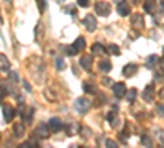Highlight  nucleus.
I'll return each instance as SVG.
<instances>
[{"mask_svg":"<svg viewBox=\"0 0 164 148\" xmlns=\"http://www.w3.org/2000/svg\"><path fill=\"white\" fill-rule=\"evenodd\" d=\"M74 48L75 50H84V48H85V40H84L82 36H79L77 40H75V43H74Z\"/></svg>","mask_w":164,"mask_h":148,"instance_id":"6","label":"nucleus"},{"mask_svg":"<svg viewBox=\"0 0 164 148\" xmlns=\"http://www.w3.org/2000/svg\"><path fill=\"white\" fill-rule=\"evenodd\" d=\"M110 67H112V64H110L109 61H102V63H100V69H102V71H109Z\"/></svg>","mask_w":164,"mask_h":148,"instance_id":"12","label":"nucleus"},{"mask_svg":"<svg viewBox=\"0 0 164 148\" xmlns=\"http://www.w3.org/2000/svg\"><path fill=\"white\" fill-rule=\"evenodd\" d=\"M67 54H75V53H77V50H75V48H74V45L72 46H67Z\"/></svg>","mask_w":164,"mask_h":148,"instance_id":"18","label":"nucleus"},{"mask_svg":"<svg viewBox=\"0 0 164 148\" xmlns=\"http://www.w3.org/2000/svg\"><path fill=\"white\" fill-rule=\"evenodd\" d=\"M156 59H158L156 56H151V58H148V66H153L154 63H156Z\"/></svg>","mask_w":164,"mask_h":148,"instance_id":"19","label":"nucleus"},{"mask_svg":"<svg viewBox=\"0 0 164 148\" xmlns=\"http://www.w3.org/2000/svg\"><path fill=\"white\" fill-rule=\"evenodd\" d=\"M118 13L120 15H130V7L126 3H120L118 5Z\"/></svg>","mask_w":164,"mask_h":148,"instance_id":"8","label":"nucleus"},{"mask_svg":"<svg viewBox=\"0 0 164 148\" xmlns=\"http://www.w3.org/2000/svg\"><path fill=\"white\" fill-rule=\"evenodd\" d=\"M95 12H97L100 17H107L110 13V3L107 2H97L95 3Z\"/></svg>","mask_w":164,"mask_h":148,"instance_id":"1","label":"nucleus"},{"mask_svg":"<svg viewBox=\"0 0 164 148\" xmlns=\"http://www.w3.org/2000/svg\"><path fill=\"white\" fill-rule=\"evenodd\" d=\"M81 66L85 67V69H90V66H92L90 56H82V58H81Z\"/></svg>","mask_w":164,"mask_h":148,"instance_id":"4","label":"nucleus"},{"mask_svg":"<svg viewBox=\"0 0 164 148\" xmlns=\"http://www.w3.org/2000/svg\"><path fill=\"white\" fill-rule=\"evenodd\" d=\"M0 67H2V69H8L10 67L8 58H7L5 54H0Z\"/></svg>","mask_w":164,"mask_h":148,"instance_id":"5","label":"nucleus"},{"mask_svg":"<svg viewBox=\"0 0 164 148\" xmlns=\"http://www.w3.org/2000/svg\"><path fill=\"white\" fill-rule=\"evenodd\" d=\"M36 3H38V9H39V12H45V0H36Z\"/></svg>","mask_w":164,"mask_h":148,"instance_id":"15","label":"nucleus"},{"mask_svg":"<svg viewBox=\"0 0 164 148\" xmlns=\"http://www.w3.org/2000/svg\"><path fill=\"white\" fill-rule=\"evenodd\" d=\"M162 12H164V2H162Z\"/></svg>","mask_w":164,"mask_h":148,"instance_id":"22","label":"nucleus"},{"mask_svg":"<svg viewBox=\"0 0 164 148\" xmlns=\"http://www.w3.org/2000/svg\"><path fill=\"white\" fill-rule=\"evenodd\" d=\"M133 25L143 26V17H141V15H135V17H133Z\"/></svg>","mask_w":164,"mask_h":148,"instance_id":"10","label":"nucleus"},{"mask_svg":"<svg viewBox=\"0 0 164 148\" xmlns=\"http://www.w3.org/2000/svg\"><path fill=\"white\" fill-rule=\"evenodd\" d=\"M109 148H117V145L113 142H109Z\"/></svg>","mask_w":164,"mask_h":148,"instance_id":"21","label":"nucleus"},{"mask_svg":"<svg viewBox=\"0 0 164 148\" xmlns=\"http://www.w3.org/2000/svg\"><path fill=\"white\" fill-rule=\"evenodd\" d=\"M0 99H2V95H0Z\"/></svg>","mask_w":164,"mask_h":148,"instance_id":"24","label":"nucleus"},{"mask_svg":"<svg viewBox=\"0 0 164 148\" xmlns=\"http://www.w3.org/2000/svg\"><path fill=\"white\" fill-rule=\"evenodd\" d=\"M109 51H110V53H113V54H120V50H118V46H117V45H112Z\"/></svg>","mask_w":164,"mask_h":148,"instance_id":"16","label":"nucleus"},{"mask_svg":"<svg viewBox=\"0 0 164 148\" xmlns=\"http://www.w3.org/2000/svg\"><path fill=\"white\" fill-rule=\"evenodd\" d=\"M145 9H146V12H149V13H151V12L154 10V3H153V2H149V0H148V2L145 3Z\"/></svg>","mask_w":164,"mask_h":148,"instance_id":"13","label":"nucleus"},{"mask_svg":"<svg viewBox=\"0 0 164 148\" xmlns=\"http://www.w3.org/2000/svg\"><path fill=\"white\" fill-rule=\"evenodd\" d=\"M136 71H138L136 64H126L125 67H123V74H125V76H133Z\"/></svg>","mask_w":164,"mask_h":148,"instance_id":"3","label":"nucleus"},{"mask_svg":"<svg viewBox=\"0 0 164 148\" xmlns=\"http://www.w3.org/2000/svg\"><path fill=\"white\" fill-rule=\"evenodd\" d=\"M84 25L89 31H94L95 28H97V22H95V17L94 15H85V18H84Z\"/></svg>","mask_w":164,"mask_h":148,"instance_id":"2","label":"nucleus"},{"mask_svg":"<svg viewBox=\"0 0 164 148\" xmlns=\"http://www.w3.org/2000/svg\"><path fill=\"white\" fill-rule=\"evenodd\" d=\"M162 66H164V58H162Z\"/></svg>","mask_w":164,"mask_h":148,"instance_id":"23","label":"nucleus"},{"mask_svg":"<svg viewBox=\"0 0 164 148\" xmlns=\"http://www.w3.org/2000/svg\"><path fill=\"white\" fill-rule=\"evenodd\" d=\"M92 53H94V54H103V53H105V50H103V46H102V45L95 43V45L92 46Z\"/></svg>","mask_w":164,"mask_h":148,"instance_id":"9","label":"nucleus"},{"mask_svg":"<svg viewBox=\"0 0 164 148\" xmlns=\"http://www.w3.org/2000/svg\"><path fill=\"white\" fill-rule=\"evenodd\" d=\"M12 117H13L12 109H10V107H7V109H5V119H7V120H12Z\"/></svg>","mask_w":164,"mask_h":148,"instance_id":"14","label":"nucleus"},{"mask_svg":"<svg viewBox=\"0 0 164 148\" xmlns=\"http://www.w3.org/2000/svg\"><path fill=\"white\" fill-rule=\"evenodd\" d=\"M49 125H51V127H53V129H54V130H58V129H59V127H61V122H59V120H58V119H53V120H51V122H49Z\"/></svg>","mask_w":164,"mask_h":148,"instance_id":"11","label":"nucleus"},{"mask_svg":"<svg viewBox=\"0 0 164 148\" xmlns=\"http://www.w3.org/2000/svg\"><path fill=\"white\" fill-rule=\"evenodd\" d=\"M77 3L81 7H87V5H89V0H77Z\"/></svg>","mask_w":164,"mask_h":148,"instance_id":"20","label":"nucleus"},{"mask_svg":"<svg viewBox=\"0 0 164 148\" xmlns=\"http://www.w3.org/2000/svg\"><path fill=\"white\" fill-rule=\"evenodd\" d=\"M113 91H115V94H117L118 97H122V95H125V86H123V84H115Z\"/></svg>","mask_w":164,"mask_h":148,"instance_id":"7","label":"nucleus"},{"mask_svg":"<svg viewBox=\"0 0 164 148\" xmlns=\"http://www.w3.org/2000/svg\"><path fill=\"white\" fill-rule=\"evenodd\" d=\"M56 67H58V69H64V61L62 59H56Z\"/></svg>","mask_w":164,"mask_h":148,"instance_id":"17","label":"nucleus"}]
</instances>
